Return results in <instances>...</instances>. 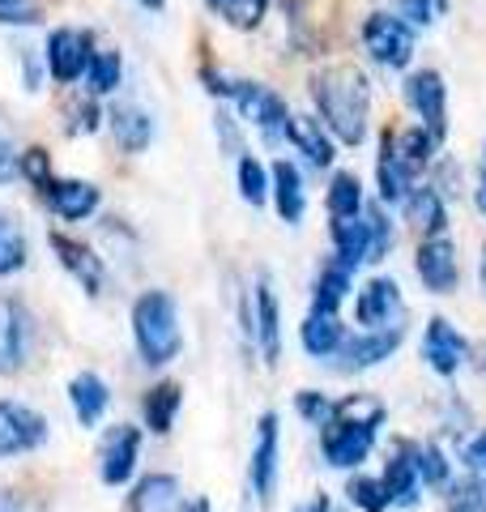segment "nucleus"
<instances>
[{
  "label": "nucleus",
  "mask_w": 486,
  "mask_h": 512,
  "mask_svg": "<svg viewBox=\"0 0 486 512\" xmlns=\"http://www.w3.org/2000/svg\"><path fill=\"white\" fill-rule=\"evenodd\" d=\"M312 99L320 107V116L329 120V133L346 146H359L367 137V103H371V90H367V77L354 69V64H333L312 77Z\"/></svg>",
  "instance_id": "f257e3e1"
},
{
  "label": "nucleus",
  "mask_w": 486,
  "mask_h": 512,
  "mask_svg": "<svg viewBox=\"0 0 486 512\" xmlns=\"http://www.w3.org/2000/svg\"><path fill=\"white\" fill-rule=\"evenodd\" d=\"M133 338L150 367H162L180 355L184 333H180V316H175V299L167 291H145L133 303Z\"/></svg>",
  "instance_id": "f03ea898"
},
{
  "label": "nucleus",
  "mask_w": 486,
  "mask_h": 512,
  "mask_svg": "<svg viewBox=\"0 0 486 512\" xmlns=\"http://www.w3.org/2000/svg\"><path fill=\"white\" fill-rule=\"evenodd\" d=\"M363 43L388 69H405L414 60V30L401 18H393V13H371L363 22Z\"/></svg>",
  "instance_id": "7ed1b4c3"
},
{
  "label": "nucleus",
  "mask_w": 486,
  "mask_h": 512,
  "mask_svg": "<svg viewBox=\"0 0 486 512\" xmlns=\"http://www.w3.org/2000/svg\"><path fill=\"white\" fill-rule=\"evenodd\" d=\"M47 440V419L22 402H0V461L35 453Z\"/></svg>",
  "instance_id": "20e7f679"
},
{
  "label": "nucleus",
  "mask_w": 486,
  "mask_h": 512,
  "mask_svg": "<svg viewBox=\"0 0 486 512\" xmlns=\"http://www.w3.org/2000/svg\"><path fill=\"white\" fill-rule=\"evenodd\" d=\"M231 94H235V103H239V111H243V120H248L252 128H261L265 141H282V137H286L290 111H286V103H282L269 86L239 82V86H231Z\"/></svg>",
  "instance_id": "39448f33"
},
{
  "label": "nucleus",
  "mask_w": 486,
  "mask_h": 512,
  "mask_svg": "<svg viewBox=\"0 0 486 512\" xmlns=\"http://www.w3.org/2000/svg\"><path fill=\"white\" fill-rule=\"evenodd\" d=\"M90 60H94L90 30H73V26L52 30V39H47V69H52L56 82H77V77H86Z\"/></svg>",
  "instance_id": "423d86ee"
},
{
  "label": "nucleus",
  "mask_w": 486,
  "mask_h": 512,
  "mask_svg": "<svg viewBox=\"0 0 486 512\" xmlns=\"http://www.w3.org/2000/svg\"><path fill=\"white\" fill-rule=\"evenodd\" d=\"M371 444H376V427H354V423H342V419H329L324 423V436H320V453L329 466L337 470H354L363 466Z\"/></svg>",
  "instance_id": "0eeeda50"
},
{
  "label": "nucleus",
  "mask_w": 486,
  "mask_h": 512,
  "mask_svg": "<svg viewBox=\"0 0 486 512\" xmlns=\"http://www.w3.org/2000/svg\"><path fill=\"white\" fill-rule=\"evenodd\" d=\"M474 355L469 350V342L457 333V325L444 316H431L427 320V329H423V359L431 372H440V376H457L461 372V363Z\"/></svg>",
  "instance_id": "6e6552de"
},
{
  "label": "nucleus",
  "mask_w": 486,
  "mask_h": 512,
  "mask_svg": "<svg viewBox=\"0 0 486 512\" xmlns=\"http://www.w3.org/2000/svg\"><path fill=\"white\" fill-rule=\"evenodd\" d=\"M405 99H410V107L423 116L427 133L435 141H444V133H448V90H444V77L435 69L414 73L410 86H405Z\"/></svg>",
  "instance_id": "1a4fd4ad"
},
{
  "label": "nucleus",
  "mask_w": 486,
  "mask_h": 512,
  "mask_svg": "<svg viewBox=\"0 0 486 512\" xmlns=\"http://www.w3.org/2000/svg\"><path fill=\"white\" fill-rule=\"evenodd\" d=\"M401 338H405V329L401 325H388V329H363L359 338H346V346L337 350V367L342 372H363V367H376V363H384L393 350L401 346Z\"/></svg>",
  "instance_id": "9d476101"
},
{
  "label": "nucleus",
  "mask_w": 486,
  "mask_h": 512,
  "mask_svg": "<svg viewBox=\"0 0 486 512\" xmlns=\"http://www.w3.org/2000/svg\"><path fill=\"white\" fill-rule=\"evenodd\" d=\"M137 453H141L137 427H128V423L111 427L107 436H103V448H99V461H103L99 474H103V483H107V487L128 483V478H133V470H137Z\"/></svg>",
  "instance_id": "9b49d317"
},
{
  "label": "nucleus",
  "mask_w": 486,
  "mask_h": 512,
  "mask_svg": "<svg viewBox=\"0 0 486 512\" xmlns=\"http://www.w3.org/2000/svg\"><path fill=\"white\" fill-rule=\"evenodd\" d=\"M252 329H256V346L269 367H278L282 359V308H278V295H273L269 278L256 282L252 291Z\"/></svg>",
  "instance_id": "f8f14e48"
},
{
  "label": "nucleus",
  "mask_w": 486,
  "mask_h": 512,
  "mask_svg": "<svg viewBox=\"0 0 486 512\" xmlns=\"http://www.w3.org/2000/svg\"><path fill=\"white\" fill-rule=\"evenodd\" d=\"M418 278L431 295H452L457 291V248H452V239L444 235H431L423 239V248H418Z\"/></svg>",
  "instance_id": "ddd939ff"
},
{
  "label": "nucleus",
  "mask_w": 486,
  "mask_h": 512,
  "mask_svg": "<svg viewBox=\"0 0 486 512\" xmlns=\"http://www.w3.org/2000/svg\"><path fill=\"white\" fill-rule=\"evenodd\" d=\"M397 312H401V286L393 278H371L359 291V303H354V316H359L363 329H388Z\"/></svg>",
  "instance_id": "4468645a"
},
{
  "label": "nucleus",
  "mask_w": 486,
  "mask_h": 512,
  "mask_svg": "<svg viewBox=\"0 0 486 512\" xmlns=\"http://www.w3.org/2000/svg\"><path fill=\"white\" fill-rule=\"evenodd\" d=\"M47 244H52V252L60 256V265L69 269V274H73L81 286H86L90 295L103 291V261H99V256H94L86 244H81V239H69V235L52 231V235H47Z\"/></svg>",
  "instance_id": "2eb2a0df"
},
{
  "label": "nucleus",
  "mask_w": 486,
  "mask_h": 512,
  "mask_svg": "<svg viewBox=\"0 0 486 512\" xmlns=\"http://www.w3.org/2000/svg\"><path fill=\"white\" fill-rule=\"evenodd\" d=\"M273 478H278V414H261L256 423V448H252V491L269 500Z\"/></svg>",
  "instance_id": "dca6fc26"
},
{
  "label": "nucleus",
  "mask_w": 486,
  "mask_h": 512,
  "mask_svg": "<svg viewBox=\"0 0 486 512\" xmlns=\"http://www.w3.org/2000/svg\"><path fill=\"white\" fill-rule=\"evenodd\" d=\"M47 201H52V210L64 218V222H81L99 210V188L86 184V180H52L43 188Z\"/></svg>",
  "instance_id": "f3484780"
},
{
  "label": "nucleus",
  "mask_w": 486,
  "mask_h": 512,
  "mask_svg": "<svg viewBox=\"0 0 486 512\" xmlns=\"http://www.w3.org/2000/svg\"><path fill=\"white\" fill-rule=\"evenodd\" d=\"M384 487H388V495H393V504H401V508L418 504V487H423V478H418L414 444H397L393 448V461H388V470H384Z\"/></svg>",
  "instance_id": "a211bd4d"
},
{
  "label": "nucleus",
  "mask_w": 486,
  "mask_h": 512,
  "mask_svg": "<svg viewBox=\"0 0 486 512\" xmlns=\"http://www.w3.org/2000/svg\"><path fill=\"white\" fill-rule=\"evenodd\" d=\"M286 137L312 167H329L333 163V141H329V128H324L316 116H290L286 124Z\"/></svg>",
  "instance_id": "6ab92c4d"
},
{
  "label": "nucleus",
  "mask_w": 486,
  "mask_h": 512,
  "mask_svg": "<svg viewBox=\"0 0 486 512\" xmlns=\"http://www.w3.org/2000/svg\"><path fill=\"white\" fill-rule=\"evenodd\" d=\"M69 402L77 410V423L81 427H99V419L107 414V402H111V393H107V384L94 376V372H77L69 380Z\"/></svg>",
  "instance_id": "aec40b11"
},
{
  "label": "nucleus",
  "mask_w": 486,
  "mask_h": 512,
  "mask_svg": "<svg viewBox=\"0 0 486 512\" xmlns=\"http://www.w3.org/2000/svg\"><path fill=\"white\" fill-rule=\"evenodd\" d=\"M26 355V312L0 295V376L13 372Z\"/></svg>",
  "instance_id": "412c9836"
},
{
  "label": "nucleus",
  "mask_w": 486,
  "mask_h": 512,
  "mask_svg": "<svg viewBox=\"0 0 486 512\" xmlns=\"http://www.w3.org/2000/svg\"><path fill=\"white\" fill-rule=\"evenodd\" d=\"M346 346V325L337 320V312H312L303 320V350L316 359H333Z\"/></svg>",
  "instance_id": "4be33fe9"
},
{
  "label": "nucleus",
  "mask_w": 486,
  "mask_h": 512,
  "mask_svg": "<svg viewBox=\"0 0 486 512\" xmlns=\"http://www.w3.org/2000/svg\"><path fill=\"white\" fill-rule=\"evenodd\" d=\"M111 133H116V141L128 154H141L154 137V120L137 103H116L111 107Z\"/></svg>",
  "instance_id": "5701e85b"
},
{
  "label": "nucleus",
  "mask_w": 486,
  "mask_h": 512,
  "mask_svg": "<svg viewBox=\"0 0 486 512\" xmlns=\"http://www.w3.org/2000/svg\"><path fill=\"white\" fill-rule=\"evenodd\" d=\"M414 167L410 163H401L397 150H393V141H384V150H380V167H376V180H380V197L388 205H405V197L414 192Z\"/></svg>",
  "instance_id": "b1692460"
},
{
  "label": "nucleus",
  "mask_w": 486,
  "mask_h": 512,
  "mask_svg": "<svg viewBox=\"0 0 486 512\" xmlns=\"http://www.w3.org/2000/svg\"><path fill=\"white\" fill-rule=\"evenodd\" d=\"M333 248H337V261H346L350 269L371 261V235H367V218L354 214V218H337L333 222Z\"/></svg>",
  "instance_id": "393cba45"
},
{
  "label": "nucleus",
  "mask_w": 486,
  "mask_h": 512,
  "mask_svg": "<svg viewBox=\"0 0 486 512\" xmlns=\"http://www.w3.org/2000/svg\"><path fill=\"white\" fill-rule=\"evenodd\" d=\"M405 222H410V227H418V231H431V235L444 231L448 214H444V197L435 192V184L414 188L410 197H405Z\"/></svg>",
  "instance_id": "a878e982"
},
{
  "label": "nucleus",
  "mask_w": 486,
  "mask_h": 512,
  "mask_svg": "<svg viewBox=\"0 0 486 512\" xmlns=\"http://www.w3.org/2000/svg\"><path fill=\"white\" fill-rule=\"evenodd\" d=\"M273 197H278V214H282V222H295L303 218V205H307V197H303V175L295 171V163H278L273 167Z\"/></svg>",
  "instance_id": "bb28decb"
},
{
  "label": "nucleus",
  "mask_w": 486,
  "mask_h": 512,
  "mask_svg": "<svg viewBox=\"0 0 486 512\" xmlns=\"http://www.w3.org/2000/svg\"><path fill=\"white\" fill-rule=\"evenodd\" d=\"M180 508V483L171 474H150L141 478L133 495V512H175Z\"/></svg>",
  "instance_id": "cd10ccee"
},
{
  "label": "nucleus",
  "mask_w": 486,
  "mask_h": 512,
  "mask_svg": "<svg viewBox=\"0 0 486 512\" xmlns=\"http://www.w3.org/2000/svg\"><path fill=\"white\" fill-rule=\"evenodd\" d=\"M175 414H180V384H158L145 397V427L154 431V436H167L175 427Z\"/></svg>",
  "instance_id": "c85d7f7f"
},
{
  "label": "nucleus",
  "mask_w": 486,
  "mask_h": 512,
  "mask_svg": "<svg viewBox=\"0 0 486 512\" xmlns=\"http://www.w3.org/2000/svg\"><path fill=\"white\" fill-rule=\"evenodd\" d=\"M26 235H22V222L13 218L9 210H0V278L18 274L26 265Z\"/></svg>",
  "instance_id": "c756f323"
},
{
  "label": "nucleus",
  "mask_w": 486,
  "mask_h": 512,
  "mask_svg": "<svg viewBox=\"0 0 486 512\" xmlns=\"http://www.w3.org/2000/svg\"><path fill=\"white\" fill-rule=\"evenodd\" d=\"M350 291V265L346 261H329L316 278V312H337Z\"/></svg>",
  "instance_id": "7c9ffc66"
},
{
  "label": "nucleus",
  "mask_w": 486,
  "mask_h": 512,
  "mask_svg": "<svg viewBox=\"0 0 486 512\" xmlns=\"http://www.w3.org/2000/svg\"><path fill=\"white\" fill-rule=\"evenodd\" d=\"M333 419H342V423H354V427H376L384 423V402H376L371 393H350L342 397V402L333 406Z\"/></svg>",
  "instance_id": "2f4dec72"
},
{
  "label": "nucleus",
  "mask_w": 486,
  "mask_h": 512,
  "mask_svg": "<svg viewBox=\"0 0 486 512\" xmlns=\"http://www.w3.org/2000/svg\"><path fill=\"white\" fill-rule=\"evenodd\" d=\"M388 141H393V150H397L401 163H410L414 171H423V167L431 163V150L440 146V141H435L427 128H401V133L388 137Z\"/></svg>",
  "instance_id": "473e14b6"
},
{
  "label": "nucleus",
  "mask_w": 486,
  "mask_h": 512,
  "mask_svg": "<svg viewBox=\"0 0 486 512\" xmlns=\"http://www.w3.org/2000/svg\"><path fill=\"white\" fill-rule=\"evenodd\" d=\"M329 214L333 218H354L363 214V188L350 171H337L333 184H329Z\"/></svg>",
  "instance_id": "72a5a7b5"
},
{
  "label": "nucleus",
  "mask_w": 486,
  "mask_h": 512,
  "mask_svg": "<svg viewBox=\"0 0 486 512\" xmlns=\"http://www.w3.org/2000/svg\"><path fill=\"white\" fill-rule=\"evenodd\" d=\"M269 184H273V171L261 167V158L243 154L239 158V192H243V201H248V205H265Z\"/></svg>",
  "instance_id": "f704fd0d"
},
{
  "label": "nucleus",
  "mask_w": 486,
  "mask_h": 512,
  "mask_svg": "<svg viewBox=\"0 0 486 512\" xmlns=\"http://www.w3.org/2000/svg\"><path fill=\"white\" fill-rule=\"evenodd\" d=\"M209 9H218L226 22H235L239 30H252L256 22L265 18L269 0H209Z\"/></svg>",
  "instance_id": "c9c22d12"
},
{
  "label": "nucleus",
  "mask_w": 486,
  "mask_h": 512,
  "mask_svg": "<svg viewBox=\"0 0 486 512\" xmlns=\"http://www.w3.org/2000/svg\"><path fill=\"white\" fill-rule=\"evenodd\" d=\"M363 218H367V235H371V261H384L388 248H393V222H388V214L380 210L376 201H363Z\"/></svg>",
  "instance_id": "e433bc0d"
},
{
  "label": "nucleus",
  "mask_w": 486,
  "mask_h": 512,
  "mask_svg": "<svg viewBox=\"0 0 486 512\" xmlns=\"http://www.w3.org/2000/svg\"><path fill=\"white\" fill-rule=\"evenodd\" d=\"M350 500L363 512H384L388 504H393V495H388L384 478H350Z\"/></svg>",
  "instance_id": "4c0bfd02"
},
{
  "label": "nucleus",
  "mask_w": 486,
  "mask_h": 512,
  "mask_svg": "<svg viewBox=\"0 0 486 512\" xmlns=\"http://www.w3.org/2000/svg\"><path fill=\"white\" fill-rule=\"evenodd\" d=\"M86 77H90V90L94 94H111V90L120 86V56L116 52H94Z\"/></svg>",
  "instance_id": "58836bf2"
},
{
  "label": "nucleus",
  "mask_w": 486,
  "mask_h": 512,
  "mask_svg": "<svg viewBox=\"0 0 486 512\" xmlns=\"http://www.w3.org/2000/svg\"><path fill=\"white\" fill-rule=\"evenodd\" d=\"M414 457H418V478H423L427 487H435V491H444L448 487V461H444V453L435 444H423V448H414Z\"/></svg>",
  "instance_id": "ea45409f"
},
{
  "label": "nucleus",
  "mask_w": 486,
  "mask_h": 512,
  "mask_svg": "<svg viewBox=\"0 0 486 512\" xmlns=\"http://www.w3.org/2000/svg\"><path fill=\"white\" fill-rule=\"evenodd\" d=\"M39 0H0V26H39Z\"/></svg>",
  "instance_id": "a19ab883"
},
{
  "label": "nucleus",
  "mask_w": 486,
  "mask_h": 512,
  "mask_svg": "<svg viewBox=\"0 0 486 512\" xmlns=\"http://www.w3.org/2000/svg\"><path fill=\"white\" fill-rule=\"evenodd\" d=\"M448 512H486V478H469L452 491Z\"/></svg>",
  "instance_id": "79ce46f5"
},
{
  "label": "nucleus",
  "mask_w": 486,
  "mask_h": 512,
  "mask_svg": "<svg viewBox=\"0 0 486 512\" xmlns=\"http://www.w3.org/2000/svg\"><path fill=\"white\" fill-rule=\"evenodd\" d=\"M295 410L303 414L307 423H316V427H324V423L333 419V402H329L324 393H312V389H307V393H295Z\"/></svg>",
  "instance_id": "37998d69"
},
{
  "label": "nucleus",
  "mask_w": 486,
  "mask_h": 512,
  "mask_svg": "<svg viewBox=\"0 0 486 512\" xmlns=\"http://www.w3.org/2000/svg\"><path fill=\"white\" fill-rule=\"evenodd\" d=\"M393 5H397V18L405 22V26H431L435 22V9H440V5H435V0H393Z\"/></svg>",
  "instance_id": "c03bdc74"
},
{
  "label": "nucleus",
  "mask_w": 486,
  "mask_h": 512,
  "mask_svg": "<svg viewBox=\"0 0 486 512\" xmlns=\"http://www.w3.org/2000/svg\"><path fill=\"white\" fill-rule=\"evenodd\" d=\"M22 175H26V180H35L39 188H47V184H52V163H47V150H26L22 154Z\"/></svg>",
  "instance_id": "a18cd8bd"
},
{
  "label": "nucleus",
  "mask_w": 486,
  "mask_h": 512,
  "mask_svg": "<svg viewBox=\"0 0 486 512\" xmlns=\"http://www.w3.org/2000/svg\"><path fill=\"white\" fill-rule=\"evenodd\" d=\"M461 461H465V470H474L478 478H486V431H478V436L461 448Z\"/></svg>",
  "instance_id": "49530a36"
},
{
  "label": "nucleus",
  "mask_w": 486,
  "mask_h": 512,
  "mask_svg": "<svg viewBox=\"0 0 486 512\" xmlns=\"http://www.w3.org/2000/svg\"><path fill=\"white\" fill-rule=\"evenodd\" d=\"M69 116H73V133H94V128H99V107H94L90 99H81V103H73L69 107Z\"/></svg>",
  "instance_id": "de8ad7c7"
},
{
  "label": "nucleus",
  "mask_w": 486,
  "mask_h": 512,
  "mask_svg": "<svg viewBox=\"0 0 486 512\" xmlns=\"http://www.w3.org/2000/svg\"><path fill=\"white\" fill-rule=\"evenodd\" d=\"M218 141H222V150H231V158H243L239 128H235V120L226 116V111H218Z\"/></svg>",
  "instance_id": "09e8293b"
},
{
  "label": "nucleus",
  "mask_w": 486,
  "mask_h": 512,
  "mask_svg": "<svg viewBox=\"0 0 486 512\" xmlns=\"http://www.w3.org/2000/svg\"><path fill=\"white\" fill-rule=\"evenodd\" d=\"M13 175H22V154H13V146L0 141V184H9Z\"/></svg>",
  "instance_id": "8fccbe9b"
},
{
  "label": "nucleus",
  "mask_w": 486,
  "mask_h": 512,
  "mask_svg": "<svg viewBox=\"0 0 486 512\" xmlns=\"http://www.w3.org/2000/svg\"><path fill=\"white\" fill-rule=\"evenodd\" d=\"M295 512H333V504H329V495H316V500H307V504H299Z\"/></svg>",
  "instance_id": "3c124183"
},
{
  "label": "nucleus",
  "mask_w": 486,
  "mask_h": 512,
  "mask_svg": "<svg viewBox=\"0 0 486 512\" xmlns=\"http://www.w3.org/2000/svg\"><path fill=\"white\" fill-rule=\"evenodd\" d=\"M474 201H478V210L486 214V167L478 171V188H474Z\"/></svg>",
  "instance_id": "603ef678"
},
{
  "label": "nucleus",
  "mask_w": 486,
  "mask_h": 512,
  "mask_svg": "<svg viewBox=\"0 0 486 512\" xmlns=\"http://www.w3.org/2000/svg\"><path fill=\"white\" fill-rule=\"evenodd\" d=\"M0 512H22V504L13 500V495H5V491H0Z\"/></svg>",
  "instance_id": "864d4df0"
},
{
  "label": "nucleus",
  "mask_w": 486,
  "mask_h": 512,
  "mask_svg": "<svg viewBox=\"0 0 486 512\" xmlns=\"http://www.w3.org/2000/svg\"><path fill=\"white\" fill-rule=\"evenodd\" d=\"M184 512H209V500H192V504H184Z\"/></svg>",
  "instance_id": "5fc2aeb1"
},
{
  "label": "nucleus",
  "mask_w": 486,
  "mask_h": 512,
  "mask_svg": "<svg viewBox=\"0 0 486 512\" xmlns=\"http://www.w3.org/2000/svg\"><path fill=\"white\" fill-rule=\"evenodd\" d=\"M474 363H478V367H482V372H486V342H482V346L474 350Z\"/></svg>",
  "instance_id": "6e6d98bb"
},
{
  "label": "nucleus",
  "mask_w": 486,
  "mask_h": 512,
  "mask_svg": "<svg viewBox=\"0 0 486 512\" xmlns=\"http://www.w3.org/2000/svg\"><path fill=\"white\" fill-rule=\"evenodd\" d=\"M478 282H482V291H486V248H482V265H478Z\"/></svg>",
  "instance_id": "4d7b16f0"
},
{
  "label": "nucleus",
  "mask_w": 486,
  "mask_h": 512,
  "mask_svg": "<svg viewBox=\"0 0 486 512\" xmlns=\"http://www.w3.org/2000/svg\"><path fill=\"white\" fill-rule=\"evenodd\" d=\"M141 5H150V9H162V0H141Z\"/></svg>",
  "instance_id": "13d9d810"
},
{
  "label": "nucleus",
  "mask_w": 486,
  "mask_h": 512,
  "mask_svg": "<svg viewBox=\"0 0 486 512\" xmlns=\"http://www.w3.org/2000/svg\"><path fill=\"white\" fill-rule=\"evenodd\" d=\"M435 5H440V9H444V5H448V0H435Z\"/></svg>",
  "instance_id": "bf43d9fd"
}]
</instances>
